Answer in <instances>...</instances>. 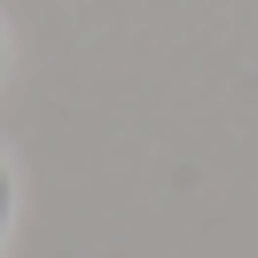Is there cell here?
<instances>
[{"label":"cell","mask_w":258,"mask_h":258,"mask_svg":"<svg viewBox=\"0 0 258 258\" xmlns=\"http://www.w3.org/2000/svg\"><path fill=\"white\" fill-rule=\"evenodd\" d=\"M8 219H16V180H8V164H0V242H8Z\"/></svg>","instance_id":"6da1fadb"},{"label":"cell","mask_w":258,"mask_h":258,"mask_svg":"<svg viewBox=\"0 0 258 258\" xmlns=\"http://www.w3.org/2000/svg\"><path fill=\"white\" fill-rule=\"evenodd\" d=\"M0 79H8V39H0Z\"/></svg>","instance_id":"7a4b0ae2"}]
</instances>
